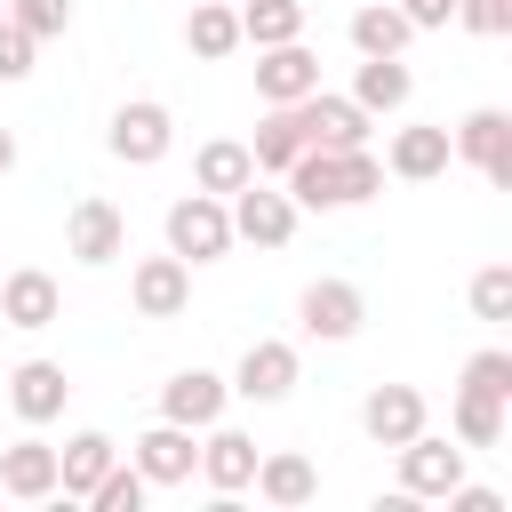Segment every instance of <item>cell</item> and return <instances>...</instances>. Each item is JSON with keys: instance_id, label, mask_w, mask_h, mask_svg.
<instances>
[{"instance_id": "1", "label": "cell", "mask_w": 512, "mask_h": 512, "mask_svg": "<svg viewBox=\"0 0 512 512\" xmlns=\"http://www.w3.org/2000/svg\"><path fill=\"white\" fill-rule=\"evenodd\" d=\"M168 256H184V264L232 256V208H224L216 192H184V200L168 208Z\"/></svg>"}, {"instance_id": "2", "label": "cell", "mask_w": 512, "mask_h": 512, "mask_svg": "<svg viewBox=\"0 0 512 512\" xmlns=\"http://www.w3.org/2000/svg\"><path fill=\"white\" fill-rule=\"evenodd\" d=\"M104 144H112V160H128V168H152V160H168L176 120H168V104H160V96H128V104L112 112Z\"/></svg>"}, {"instance_id": "3", "label": "cell", "mask_w": 512, "mask_h": 512, "mask_svg": "<svg viewBox=\"0 0 512 512\" xmlns=\"http://www.w3.org/2000/svg\"><path fill=\"white\" fill-rule=\"evenodd\" d=\"M448 152H456V160H472L488 184H512V112H496V104L464 112V120H456V136H448Z\"/></svg>"}, {"instance_id": "4", "label": "cell", "mask_w": 512, "mask_h": 512, "mask_svg": "<svg viewBox=\"0 0 512 512\" xmlns=\"http://www.w3.org/2000/svg\"><path fill=\"white\" fill-rule=\"evenodd\" d=\"M224 208H232V240H256V248H288L296 240V200L264 192V176H248Z\"/></svg>"}, {"instance_id": "5", "label": "cell", "mask_w": 512, "mask_h": 512, "mask_svg": "<svg viewBox=\"0 0 512 512\" xmlns=\"http://www.w3.org/2000/svg\"><path fill=\"white\" fill-rule=\"evenodd\" d=\"M64 256H80V264H112V256H128V216H120L104 192L72 200V216H64Z\"/></svg>"}, {"instance_id": "6", "label": "cell", "mask_w": 512, "mask_h": 512, "mask_svg": "<svg viewBox=\"0 0 512 512\" xmlns=\"http://www.w3.org/2000/svg\"><path fill=\"white\" fill-rule=\"evenodd\" d=\"M296 320H304V336H320V344H352L360 320H368V296H360L352 280H312V288L296 296Z\"/></svg>"}, {"instance_id": "7", "label": "cell", "mask_w": 512, "mask_h": 512, "mask_svg": "<svg viewBox=\"0 0 512 512\" xmlns=\"http://www.w3.org/2000/svg\"><path fill=\"white\" fill-rule=\"evenodd\" d=\"M392 456H400V488H408L416 504H432V496H448V488L464 480V440H432V432H416V440H400Z\"/></svg>"}, {"instance_id": "8", "label": "cell", "mask_w": 512, "mask_h": 512, "mask_svg": "<svg viewBox=\"0 0 512 512\" xmlns=\"http://www.w3.org/2000/svg\"><path fill=\"white\" fill-rule=\"evenodd\" d=\"M288 112H296L304 144H320V152H352V144H368V112H360L352 96H328V88H312V96H296Z\"/></svg>"}, {"instance_id": "9", "label": "cell", "mask_w": 512, "mask_h": 512, "mask_svg": "<svg viewBox=\"0 0 512 512\" xmlns=\"http://www.w3.org/2000/svg\"><path fill=\"white\" fill-rule=\"evenodd\" d=\"M128 464H136L152 488H184V480H192V464H200V440H192L184 424H168V416H160L152 432H136V440H128Z\"/></svg>"}, {"instance_id": "10", "label": "cell", "mask_w": 512, "mask_h": 512, "mask_svg": "<svg viewBox=\"0 0 512 512\" xmlns=\"http://www.w3.org/2000/svg\"><path fill=\"white\" fill-rule=\"evenodd\" d=\"M128 304H136V320H176L192 304V264L184 256H144L128 272Z\"/></svg>"}, {"instance_id": "11", "label": "cell", "mask_w": 512, "mask_h": 512, "mask_svg": "<svg viewBox=\"0 0 512 512\" xmlns=\"http://www.w3.org/2000/svg\"><path fill=\"white\" fill-rule=\"evenodd\" d=\"M232 392H240V400H256V408L288 400V392H296V344H280V336H256V344L240 352V368H232Z\"/></svg>"}, {"instance_id": "12", "label": "cell", "mask_w": 512, "mask_h": 512, "mask_svg": "<svg viewBox=\"0 0 512 512\" xmlns=\"http://www.w3.org/2000/svg\"><path fill=\"white\" fill-rule=\"evenodd\" d=\"M224 400H232V384H224L216 368H176V376L160 384V416L184 424V432H208V424L224 416Z\"/></svg>"}, {"instance_id": "13", "label": "cell", "mask_w": 512, "mask_h": 512, "mask_svg": "<svg viewBox=\"0 0 512 512\" xmlns=\"http://www.w3.org/2000/svg\"><path fill=\"white\" fill-rule=\"evenodd\" d=\"M64 400H72L64 360H16V368H8V408H16L24 424H56Z\"/></svg>"}, {"instance_id": "14", "label": "cell", "mask_w": 512, "mask_h": 512, "mask_svg": "<svg viewBox=\"0 0 512 512\" xmlns=\"http://www.w3.org/2000/svg\"><path fill=\"white\" fill-rule=\"evenodd\" d=\"M320 88V56L304 40H280V48H256V96L264 104H296Z\"/></svg>"}, {"instance_id": "15", "label": "cell", "mask_w": 512, "mask_h": 512, "mask_svg": "<svg viewBox=\"0 0 512 512\" xmlns=\"http://www.w3.org/2000/svg\"><path fill=\"white\" fill-rule=\"evenodd\" d=\"M0 320L24 328V336H32V328H56V320H64V288H56L48 272H32V264H24V272H0Z\"/></svg>"}, {"instance_id": "16", "label": "cell", "mask_w": 512, "mask_h": 512, "mask_svg": "<svg viewBox=\"0 0 512 512\" xmlns=\"http://www.w3.org/2000/svg\"><path fill=\"white\" fill-rule=\"evenodd\" d=\"M360 432H368L376 448L416 440V432H424V392H416V384H376V392L360 400Z\"/></svg>"}, {"instance_id": "17", "label": "cell", "mask_w": 512, "mask_h": 512, "mask_svg": "<svg viewBox=\"0 0 512 512\" xmlns=\"http://www.w3.org/2000/svg\"><path fill=\"white\" fill-rule=\"evenodd\" d=\"M192 472H200L216 496H240V488L256 480V440H248V432H232V424L216 416V424H208V440H200V464H192Z\"/></svg>"}, {"instance_id": "18", "label": "cell", "mask_w": 512, "mask_h": 512, "mask_svg": "<svg viewBox=\"0 0 512 512\" xmlns=\"http://www.w3.org/2000/svg\"><path fill=\"white\" fill-rule=\"evenodd\" d=\"M0 496L48 504V496H56V448H48V440H8V448H0Z\"/></svg>"}, {"instance_id": "19", "label": "cell", "mask_w": 512, "mask_h": 512, "mask_svg": "<svg viewBox=\"0 0 512 512\" xmlns=\"http://www.w3.org/2000/svg\"><path fill=\"white\" fill-rule=\"evenodd\" d=\"M280 176H288V200H296V208H344V152L304 144Z\"/></svg>"}, {"instance_id": "20", "label": "cell", "mask_w": 512, "mask_h": 512, "mask_svg": "<svg viewBox=\"0 0 512 512\" xmlns=\"http://www.w3.org/2000/svg\"><path fill=\"white\" fill-rule=\"evenodd\" d=\"M120 456V440L112 432H72L64 448H56V496H80L88 504V488L104 480V464Z\"/></svg>"}, {"instance_id": "21", "label": "cell", "mask_w": 512, "mask_h": 512, "mask_svg": "<svg viewBox=\"0 0 512 512\" xmlns=\"http://www.w3.org/2000/svg\"><path fill=\"white\" fill-rule=\"evenodd\" d=\"M264 504H280V512H296V504H312L320 496V472H312V456H296V448H280V456H256V480H248Z\"/></svg>"}, {"instance_id": "22", "label": "cell", "mask_w": 512, "mask_h": 512, "mask_svg": "<svg viewBox=\"0 0 512 512\" xmlns=\"http://www.w3.org/2000/svg\"><path fill=\"white\" fill-rule=\"evenodd\" d=\"M416 96V72L400 64V56H360V72H352V104L376 120V112H400Z\"/></svg>"}, {"instance_id": "23", "label": "cell", "mask_w": 512, "mask_h": 512, "mask_svg": "<svg viewBox=\"0 0 512 512\" xmlns=\"http://www.w3.org/2000/svg\"><path fill=\"white\" fill-rule=\"evenodd\" d=\"M448 128H400L392 136V152H384V168L400 176V184H432V176H448Z\"/></svg>"}, {"instance_id": "24", "label": "cell", "mask_w": 512, "mask_h": 512, "mask_svg": "<svg viewBox=\"0 0 512 512\" xmlns=\"http://www.w3.org/2000/svg\"><path fill=\"white\" fill-rule=\"evenodd\" d=\"M184 48H192L200 64H224V56L240 48V8H224V0H192V16H184Z\"/></svg>"}, {"instance_id": "25", "label": "cell", "mask_w": 512, "mask_h": 512, "mask_svg": "<svg viewBox=\"0 0 512 512\" xmlns=\"http://www.w3.org/2000/svg\"><path fill=\"white\" fill-rule=\"evenodd\" d=\"M248 176H256V160H248V144H240V136H216V144H200V160H192V184H200V192H216V200H232Z\"/></svg>"}, {"instance_id": "26", "label": "cell", "mask_w": 512, "mask_h": 512, "mask_svg": "<svg viewBox=\"0 0 512 512\" xmlns=\"http://www.w3.org/2000/svg\"><path fill=\"white\" fill-rule=\"evenodd\" d=\"M416 40V24L392 8V0H368V8H352V48L360 56H400Z\"/></svg>"}, {"instance_id": "27", "label": "cell", "mask_w": 512, "mask_h": 512, "mask_svg": "<svg viewBox=\"0 0 512 512\" xmlns=\"http://www.w3.org/2000/svg\"><path fill=\"white\" fill-rule=\"evenodd\" d=\"M296 152H304V128H296V112H288V104H272V112L256 120V136H248V160H256V176H280Z\"/></svg>"}, {"instance_id": "28", "label": "cell", "mask_w": 512, "mask_h": 512, "mask_svg": "<svg viewBox=\"0 0 512 512\" xmlns=\"http://www.w3.org/2000/svg\"><path fill=\"white\" fill-rule=\"evenodd\" d=\"M240 40H248V48L304 40V0H248V8H240Z\"/></svg>"}, {"instance_id": "29", "label": "cell", "mask_w": 512, "mask_h": 512, "mask_svg": "<svg viewBox=\"0 0 512 512\" xmlns=\"http://www.w3.org/2000/svg\"><path fill=\"white\" fill-rule=\"evenodd\" d=\"M448 424H456V440H464V448H496V440H504V400H488V392H464V384H456V416H448Z\"/></svg>"}, {"instance_id": "30", "label": "cell", "mask_w": 512, "mask_h": 512, "mask_svg": "<svg viewBox=\"0 0 512 512\" xmlns=\"http://www.w3.org/2000/svg\"><path fill=\"white\" fill-rule=\"evenodd\" d=\"M144 496H152V480H144L136 464H120V456H112V464H104V480L88 488V504H96V512H144Z\"/></svg>"}, {"instance_id": "31", "label": "cell", "mask_w": 512, "mask_h": 512, "mask_svg": "<svg viewBox=\"0 0 512 512\" xmlns=\"http://www.w3.org/2000/svg\"><path fill=\"white\" fill-rule=\"evenodd\" d=\"M464 392H488V400H512V352H504V344H488V352H472V360H464Z\"/></svg>"}, {"instance_id": "32", "label": "cell", "mask_w": 512, "mask_h": 512, "mask_svg": "<svg viewBox=\"0 0 512 512\" xmlns=\"http://www.w3.org/2000/svg\"><path fill=\"white\" fill-rule=\"evenodd\" d=\"M384 192V160L368 152V144H352L344 152V208H360V200H376Z\"/></svg>"}, {"instance_id": "33", "label": "cell", "mask_w": 512, "mask_h": 512, "mask_svg": "<svg viewBox=\"0 0 512 512\" xmlns=\"http://www.w3.org/2000/svg\"><path fill=\"white\" fill-rule=\"evenodd\" d=\"M8 24H24L32 40H56L72 24V0H8Z\"/></svg>"}, {"instance_id": "34", "label": "cell", "mask_w": 512, "mask_h": 512, "mask_svg": "<svg viewBox=\"0 0 512 512\" xmlns=\"http://www.w3.org/2000/svg\"><path fill=\"white\" fill-rule=\"evenodd\" d=\"M472 312H480V320H512V264H488V272L472 280Z\"/></svg>"}, {"instance_id": "35", "label": "cell", "mask_w": 512, "mask_h": 512, "mask_svg": "<svg viewBox=\"0 0 512 512\" xmlns=\"http://www.w3.org/2000/svg\"><path fill=\"white\" fill-rule=\"evenodd\" d=\"M32 56H40V40L0 16V80H32Z\"/></svg>"}, {"instance_id": "36", "label": "cell", "mask_w": 512, "mask_h": 512, "mask_svg": "<svg viewBox=\"0 0 512 512\" xmlns=\"http://www.w3.org/2000/svg\"><path fill=\"white\" fill-rule=\"evenodd\" d=\"M456 24L480 32V40H504L512 32V0H456Z\"/></svg>"}, {"instance_id": "37", "label": "cell", "mask_w": 512, "mask_h": 512, "mask_svg": "<svg viewBox=\"0 0 512 512\" xmlns=\"http://www.w3.org/2000/svg\"><path fill=\"white\" fill-rule=\"evenodd\" d=\"M392 8H400V16L416 24V32H440V24L456 16V0H392Z\"/></svg>"}, {"instance_id": "38", "label": "cell", "mask_w": 512, "mask_h": 512, "mask_svg": "<svg viewBox=\"0 0 512 512\" xmlns=\"http://www.w3.org/2000/svg\"><path fill=\"white\" fill-rule=\"evenodd\" d=\"M440 504H448V512H504V496H496V488H464V480H456Z\"/></svg>"}, {"instance_id": "39", "label": "cell", "mask_w": 512, "mask_h": 512, "mask_svg": "<svg viewBox=\"0 0 512 512\" xmlns=\"http://www.w3.org/2000/svg\"><path fill=\"white\" fill-rule=\"evenodd\" d=\"M8 168H16V136L0 128V176H8Z\"/></svg>"}, {"instance_id": "40", "label": "cell", "mask_w": 512, "mask_h": 512, "mask_svg": "<svg viewBox=\"0 0 512 512\" xmlns=\"http://www.w3.org/2000/svg\"><path fill=\"white\" fill-rule=\"evenodd\" d=\"M0 16H8V0H0Z\"/></svg>"}, {"instance_id": "41", "label": "cell", "mask_w": 512, "mask_h": 512, "mask_svg": "<svg viewBox=\"0 0 512 512\" xmlns=\"http://www.w3.org/2000/svg\"><path fill=\"white\" fill-rule=\"evenodd\" d=\"M0 272H8V264H0Z\"/></svg>"}]
</instances>
